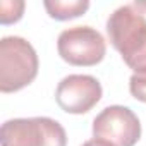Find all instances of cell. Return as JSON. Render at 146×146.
Here are the masks:
<instances>
[{
    "label": "cell",
    "mask_w": 146,
    "mask_h": 146,
    "mask_svg": "<svg viewBox=\"0 0 146 146\" xmlns=\"http://www.w3.org/2000/svg\"><path fill=\"white\" fill-rule=\"evenodd\" d=\"M107 33L113 48L134 74L146 72V17L136 4L115 9L107 21Z\"/></svg>",
    "instance_id": "1"
},
{
    "label": "cell",
    "mask_w": 146,
    "mask_h": 146,
    "mask_svg": "<svg viewBox=\"0 0 146 146\" xmlns=\"http://www.w3.org/2000/svg\"><path fill=\"white\" fill-rule=\"evenodd\" d=\"M38 74V55L21 36L0 40V91L12 93L26 88Z\"/></svg>",
    "instance_id": "2"
},
{
    "label": "cell",
    "mask_w": 146,
    "mask_h": 146,
    "mask_svg": "<svg viewBox=\"0 0 146 146\" xmlns=\"http://www.w3.org/2000/svg\"><path fill=\"white\" fill-rule=\"evenodd\" d=\"M2 146H67L65 129L50 117L11 119L0 131Z\"/></svg>",
    "instance_id": "3"
},
{
    "label": "cell",
    "mask_w": 146,
    "mask_h": 146,
    "mask_svg": "<svg viewBox=\"0 0 146 146\" xmlns=\"http://www.w3.org/2000/svg\"><path fill=\"white\" fill-rule=\"evenodd\" d=\"M58 55L70 65H96L107 53V43L100 31L91 26L67 28L57 40Z\"/></svg>",
    "instance_id": "4"
},
{
    "label": "cell",
    "mask_w": 146,
    "mask_h": 146,
    "mask_svg": "<svg viewBox=\"0 0 146 146\" xmlns=\"http://www.w3.org/2000/svg\"><path fill=\"white\" fill-rule=\"evenodd\" d=\"M95 137L113 143L115 146H134L141 137L137 115L122 105L103 108L93 120Z\"/></svg>",
    "instance_id": "5"
},
{
    "label": "cell",
    "mask_w": 146,
    "mask_h": 146,
    "mask_svg": "<svg viewBox=\"0 0 146 146\" xmlns=\"http://www.w3.org/2000/svg\"><path fill=\"white\" fill-rule=\"evenodd\" d=\"M102 98V84L88 74H70L64 78L55 91L58 107L67 113H86Z\"/></svg>",
    "instance_id": "6"
},
{
    "label": "cell",
    "mask_w": 146,
    "mask_h": 146,
    "mask_svg": "<svg viewBox=\"0 0 146 146\" xmlns=\"http://www.w3.org/2000/svg\"><path fill=\"white\" fill-rule=\"evenodd\" d=\"M90 7L88 0H46L45 9L50 14V17L57 21H67L74 19L84 14Z\"/></svg>",
    "instance_id": "7"
},
{
    "label": "cell",
    "mask_w": 146,
    "mask_h": 146,
    "mask_svg": "<svg viewBox=\"0 0 146 146\" xmlns=\"http://www.w3.org/2000/svg\"><path fill=\"white\" fill-rule=\"evenodd\" d=\"M24 11V2L21 0H2L0 2V23L2 24H11L16 23L23 17Z\"/></svg>",
    "instance_id": "8"
},
{
    "label": "cell",
    "mask_w": 146,
    "mask_h": 146,
    "mask_svg": "<svg viewBox=\"0 0 146 146\" xmlns=\"http://www.w3.org/2000/svg\"><path fill=\"white\" fill-rule=\"evenodd\" d=\"M129 90H131V95L136 100L146 103V72H143V74H132L131 76V79H129Z\"/></svg>",
    "instance_id": "9"
},
{
    "label": "cell",
    "mask_w": 146,
    "mask_h": 146,
    "mask_svg": "<svg viewBox=\"0 0 146 146\" xmlns=\"http://www.w3.org/2000/svg\"><path fill=\"white\" fill-rule=\"evenodd\" d=\"M83 146H115L113 143H110V141H105V139H100V137H93V139H90V141H86Z\"/></svg>",
    "instance_id": "10"
},
{
    "label": "cell",
    "mask_w": 146,
    "mask_h": 146,
    "mask_svg": "<svg viewBox=\"0 0 146 146\" xmlns=\"http://www.w3.org/2000/svg\"><path fill=\"white\" fill-rule=\"evenodd\" d=\"M134 4H136V5H137L143 12H146V2H134Z\"/></svg>",
    "instance_id": "11"
}]
</instances>
